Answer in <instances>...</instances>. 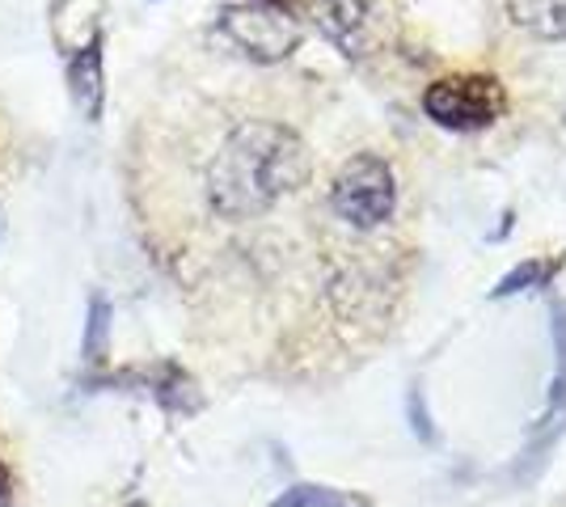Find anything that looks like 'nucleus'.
<instances>
[{"instance_id":"1","label":"nucleus","mask_w":566,"mask_h":507,"mask_svg":"<svg viewBox=\"0 0 566 507\" xmlns=\"http://www.w3.org/2000/svg\"><path fill=\"white\" fill-rule=\"evenodd\" d=\"M305 140L275 119H241L208 166V203L220 220H254L308 182Z\"/></svg>"},{"instance_id":"2","label":"nucleus","mask_w":566,"mask_h":507,"mask_svg":"<svg viewBox=\"0 0 566 507\" xmlns=\"http://www.w3.org/2000/svg\"><path fill=\"white\" fill-rule=\"evenodd\" d=\"M331 212L355 233H377L398 216V178L380 152L347 157L331 182Z\"/></svg>"},{"instance_id":"3","label":"nucleus","mask_w":566,"mask_h":507,"mask_svg":"<svg viewBox=\"0 0 566 507\" xmlns=\"http://www.w3.org/2000/svg\"><path fill=\"white\" fill-rule=\"evenodd\" d=\"M308 18L347 60L377 55L398 34L394 0H305Z\"/></svg>"},{"instance_id":"4","label":"nucleus","mask_w":566,"mask_h":507,"mask_svg":"<svg viewBox=\"0 0 566 507\" xmlns=\"http://www.w3.org/2000/svg\"><path fill=\"white\" fill-rule=\"evenodd\" d=\"M427 119L452 131H478L507 110V89L491 73H452L431 81L423 94Z\"/></svg>"},{"instance_id":"5","label":"nucleus","mask_w":566,"mask_h":507,"mask_svg":"<svg viewBox=\"0 0 566 507\" xmlns=\"http://www.w3.org/2000/svg\"><path fill=\"white\" fill-rule=\"evenodd\" d=\"M220 34L241 55H250L259 64L283 60L301 43L296 18L287 9H271V4H229V9H220Z\"/></svg>"},{"instance_id":"6","label":"nucleus","mask_w":566,"mask_h":507,"mask_svg":"<svg viewBox=\"0 0 566 507\" xmlns=\"http://www.w3.org/2000/svg\"><path fill=\"white\" fill-rule=\"evenodd\" d=\"M64 81H69V97L72 106L81 110V119L85 123L102 119V106H106V34L102 30H94L69 55Z\"/></svg>"},{"instance_id":"7","label":"nucleus","mask_w":566,"mask_h":507,"mask_svg":"<svg viewBox=\"0 0 566 507\" xmlns=\"http://www.w3.org/2000/svg\"><path fill=\"white\" fill-rule=\"evenodd\" d=\"M507 13L542 39H566V0H507Z\"/></svg>"},{"instance_id":"8","label":"nucleus","mask_w":566,"mask_h":507,"mask_svg":"<svg viewBox=\"0 0 566 507\" xmlns=\"http://www.w3.org/2000/svg\"><path fill=\"white\" fill-rule=\"evenodd\" d=\"M106 335H111V300L90 296V321H85V363L106 360Z\"/></svg>"},{"instance_id":"9","label":"nucleus","mask_w":566,"mask_h":507,"mask_svg":"<svg viewBox=\"0 0 566 507\" xmlns=\"http://www.w3.org/2000/svg\"><path fill=\"white\" fill-rule=\"evenodd\" d=\"M275 507H352L347 499H338L334 490H322V486H292L283 490Z\"/></svg>"},{"instance_id":"10","label":"nucleus","mask_w":566,"mask_h":507,"mask_svg":"<svg viewBox=\"0 0 566 507\" xmlns=\"http://www.w3.org/2000/svg\"><path fill=\"white\" fill-rule=\"evenodd\" d=\"M545 271H549V266H545V263H524V266H520V271H512V275H507V279L499 284V296H507V292H520V288H524V284H533V279H542Z\"/></svg>"},{"instance_id":"11","label":"nucleus","mask_w":566,"mask_h":507,"mask_svg":"<svg viewBox=\"0 0 566 507\" xmlns=\"http://www.w3.org/2000/svg\"><path fill=\"white\" fill-rule=\"evenodd\" d=\"M9 499H13V486H9V469L0 461V507H9Z\"/></svg>"},{"instance_id":"12","label":"nucleus","mask_w":566,"mask_h":507,"mask_svg":"<svg viewBox=\"0 0 566 507\" xmlns=\"http://www.w3.org/2000/svg\"><path fill=\"white\" fill-rule=\"evenodd\" d=\"M259 4H271V9H287V0H259Z\"/></svg>"},{"instance_id":"13","label":"nucleus","mask_w":566,"mask_h":507,"mask_svg":"<svg viewBox=\"0 0 566 507\" xmlns=\"http://www.w3.org/2000/svg\"><path fill=\"white\" fill-rule=\"evenodd\" d=\"M123 507H144V504H123Z\"/></svg>"}]
</instances>
